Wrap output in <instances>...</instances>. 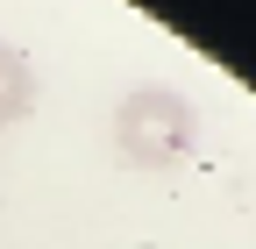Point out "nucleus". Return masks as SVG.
<instances>
[{"instance_id": "1", "label": "nucleus", "mask_w": 256, "mask_h": 249, "mask_svg": "<svg viewBox=\"0 0 256 249\" xmlns=\"http://www.w3.org/2000/svg\"><path fill=\"white\" fill-rule=\"evenodd\" d=\"M114 150L142 171H171L200 150V107L171 86H136L114 107Z\"/></svg>"}, {"instance_id": "2", "label": "nucleus", "mask_w": 256, "mask_h": 249, "mask_svg": "<svg viewBox=\"0 0 256 249\" xmlns=\"http://www.w3.org/2000/svg\"><path fill=\"white\" fill-rule=\"evenodd\" d=\"M28 114H36V64L14 43H0V128H22Z\"/></svg>"}]
</instances>
